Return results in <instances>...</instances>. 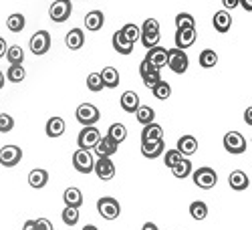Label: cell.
Segmentation results:
<instances>
[{"mask_svg":"<svg viewBox=\"0 0 252 230\" xmlns=\"http://www.w3.org/2000/svg\"><path fill=\"white\" fill-rule=\"evenodd\" d=\"M29 47H31V53L36 57L45 55L51 49V34L47 31H36L29 40Z\"/></svg>","mask_w":252,"mask_h":230,"instance_id":"7","label":"cell"},{"mask_svg":"<svg viewBox=\"0 0 252 230\" xmlns=\"http://www.w3.org/2000/svg\"><path fill=\"white\" fill-rule=\"evenodd\" d=\"M29 184H31V188H34V190H40V188H45V186L49 184V172L43 170V168L31 170V174H29Z\"/></svg>","mask_w":252,"mask_h":230,"instance_id":"22","label":"cell"},{"mask_svg":"<svg viewBox=\"0 0 252 230\" xmlns=\"http://www.w3.org/2000/svg\"><path fill=\"white\" fill-rule=\"evenodd\" d=\"M83 230H99V228H97V226H93V224H87V226L83 228Z\"/></svg>","mask_w":252,"mask_h":230,"instance_id":"54","label":"cell"},{"mask_svg":"<svg viewBox=\"0 0 252 230\" xmlns=\"http://www.w3.org/2000/svg\"><path fill=\"white\" fill-rule=\"evenodd\" d=\"M139 75H141V79H143V85L145 87H150V89H154L158 83L161 81V75H159V69L158 67H154V65H150L148 61H141V65H139Z\"/></svg>","mask_w":252,"mask_h":230,"instance_id":"9","label":"cell"},{"mask_svg":"<svg viewBox=\"0 0 252 230\" xmlns=\"http://www.w3.org/2000/svg\"><path fill=\"white\" fill-rule=\"evenodd\" d=\"M65 130H67V125H65V119L63 117H51L45 125V131L49 137H61L65 133Z\"/></svg>","mask_w":252,"mask_h":230,"instance_id":"24","label":"cell"},{"mask_svg":"<svg viewBox=\"0 0 252 230\" xmlns=\"http://www.w3.org/2000/svg\"><path fill=\"white\" fill-rule=\"evenodd\" d=\"M240 6H242L246 12H252V0H240Z\"/></svg>","mask_w":252,"mask_h":230,"instance_id":"51","label":"cell"},{"mask_svg":"<svg viewBox=\"0 0 252 230\" xmlns=\"http://www.w3.org/2000/svg\"><path fill=\"white\" fill-rule=\"evenodd\" d=\"M141 34H159V23L156 18H148L141 27Z\"/></svg>","mask_w":252,"mask_h":230,"instance_id":"43","label":"cell"},{"mask_svg":"<svg viewBox=\"0 0 252 230\" xmlns=\"http://www.w3.org/2000/svg\"><path fill=\"white\" fill-rule=\"evenodd\" d=\"M224 150L228 154H234V156L246 152V139H244V135L240 131H228L224 135Z\"/></svg>","mask_w":252,"mask_h":230,"instance_id":"8","label":"cell"},{"mask_svg":"<svg viewBox=\"0 0 252 230\" xmlns=\"http://www.w3.org/2000/svg\"><path fill=\"white\" fill-rule=\"evenodd\" d=\"M121 103V109L123 111H127V113H135L139 107H141V103H139V95L135 91H125L119 99Z\"/></svg>","mask_w":252,"mask_h":230,"instance_id":"18","label":"cell"},{"mask_svg":"<svg viewBox=\"0 0 252 230\" xmlns=\"http://www.w3.org/2000/svg\"><path fill=\"white\" fill-rule=\"evenodd\" d=\"M152 93H154V97H156V99L165 101V99H170V95H172V87H170V83L161 79V81L158 83V85L152 89Z\"/></svg>","mask_w":252,"mask_h":230,"instance_id":"34","label":"cell"},{"mask_svg":"<svg viewBox=\"0 0 252 230\" xmlns=\"http://www.w3.org/2000/svg\"><path fill=\"white\" fill-rule=\"evenodd\" d=\"M190 216L194 220H204L208 216V204L202 202V200H196L190 204Z\"/></svg>","mask_w":252,"mask_h":230,"instance_id":"33","label":"cell"},{"mask_svg":"<svg viewBox=\"0 0 252 230\" xmlns=\"http://www.w3.org/2000/svg\"><path fill=\"white\" fill-rule=\"evenodd\" d=\"M244 121H246V125H252V107H246V111H244Z\"/></svg>","mask_w":252,"mask_h":230,"instance_id":"49","label":"cell"},{"mask_svg":"<svg viewBox=\"0 0 252 230\" xmlns=\"http://www.w3.org/2000/svg\"><path fill=\"white\" fill-rule=\"evenodd\" d=\"M101 141V131L95 128H83L77 135V145H79V150H95V145Z\"/></svg>","mask_w":252,"mask_h":230,"instance_id":"3","label":"cell"},{"mask_svg":"<svg viewBox=\"0 0 252 230\" xmlns=\"http://www.w3.org/2000/svg\"><path fill=\"white\" fill-rule=\"evenodd\" d=\"M121 33L125 34V38L129 40V43H137V40H141V29L137 27V25H133V23H127L123 29H121Z\"/></svg>","mask_w":252,"mask_h":230,"instance_id":"37","label":"cell"},{"mask_svg":"<svg viewBox=\"0 0 252 230\" xmlns=\"http://www.w3.org/2000/svg\"><path fill=\"white\" fill-rule=\"evenodd\" d=\"M20 160H23V150L18 145H4L0 150V164L4 168H14L16 164H20Z\"/></svg>","mask_w":252,"mask_h":230,"instance_id":"10","label":"cell"},{"mask_svg":"<svg viewBox=\"0 0 252 230\" xmlns=\"http://www.w3.org/2000/svg\"><path fill=\"white\" fill-rule=\"evenodd\" d=\"M36 228H38V230H55V228H53V222H51L49 218H38V220H36Z\"/></svg>","mask_w":252,"mask_h":230,"instance_id":"46","label":"cell"},{"mask_svg":"<svg viewBox=\"0 0 252 230\" xmlns=\"http://www.w3.org/2000/svg\"><path fill=\"white\" fill-rule=\"evenodd\" d=\"M167 49H163V47H156V49H150L148 51V55H145V61L150 63V65H154V67H158V69H161V67H165L167 65Z\"/></svg>","mask_w":252,"mask_h":230,"instance_id":"15","label":"cell"},{"mask_svg":"<svg viewBox=\"0 0 252 230\" xmlns=\"http://www.w3.org/2000/svg\"><path fill=\"white\" fill-rule=\"evenodd\" d=\"M163 152H165L163 139H158V141H141V154H143V158L156 160V158H159Z\"/></svg>","mask_w":252,"mask_h":230,"instance_id":"14","label":"cell"},{"mask_svg":"<svg viewBox=\"0 0 252 230\" xmlns=\"http://www.w3.org/2000/svg\"><path fill=\"white\" fill-rule=\"evenodd\" d=\"M141 45L148 51L159 47V34H141Z\"/></svg>","mask_w":252,"mask_h":230,"instance_id":"44","label":"cell"},{"mask_svg":"<svg viewBox=\"0 0 252 230\" xmlns=\"http://www.w3.org/2000/svg\"><path fill=\"white\" fill-rule=\"evenodd\" d=\"M6 53H8V47H6V40L0 36V59L2 57H6Z\"/></svg>","mask_w":252,"mask_h":230,"instance_id":"48","label":"cell"},{"mask_svg":"<svg viewBox=\"0 0 252 230\" xmlns=\"http://www.w3.org/2000/svg\"><path fill=\"white\" fill-rule=\"evenodd\" d=\"M12 128H14L12 115H8V113L0 115V133H8V131H12Z\"/></svg>","mask_w":252,"mask_h":230,"instance_id":"45","label":"cell"},{"mask_svg":"<svg viewBox=\"0 0 252 230\" xmlns=\"http://www.w3.org/2000/svg\"><path fill=\"white\" fill-rule=\"evenodd\" d=\"M176 27L178 31H184V29H196V20L192 14H188V12H180L176 16Z\"/></svg>","mask_w":252,"mask_h":230,"instance_id":"39","label":"cell"},{"mask_svg":"<svg viewBox=\"0 0 252 230\" xmlns=\"http://www.w3.org/2000/svg\"><path fill=\"white\" fill-rule=\"evenodd\" d=\"M113 49L119 53V55H131L133 53V43H129L125 34L121 33V29L113 34Z\"/></svg>","mask_w":252,"mask_h":230,"instance_id":"25","label":"cell"},{"mask_svg":"<svg viewBox=\"0 0 252 230\" xmlns=\"http://www.w3.org/2000/svg\"><path fill=\"white\" fill-rule=\"evenodd\" d=\"M61 218H63V222H65L67 226H75L79 222V208H67L65 206V210H63Z\"/></svg>","mask_w":252,"mask_h":230,"instance_id":"41","label":"cell"},{"mask_svg":"<svg viewBox=\"0 0 252 230\" xmlns=\"http://www.w3.org/2000/svg\"><path fill=\"white\" fill-rule=\"evenodd\" d=\"M71 12H73L71 2H63V0H57V2L49 6V16L53 23H65V20H69Z\"/></svg>","mask_w":252,"mask_h":230,"instance_id":"11","label":"cell"},{"mask_svg":"<svg viewBox=\"0 0 252 230\" xmlns=\"http://www.w3.org/2000/svg\"><path fill=\"white\" fill-rule=\"evenodd\" d=\"M75 117L83 128H93V125L101 119V113L93 103H81V105L77 107V111H75Z\"/></svg>","mask_w":252,"mask_h":230,"instance_id":"1","label":"cell"},{"mask_svg":"<svg viewBox=\"0 0 252 230\" xmlns=\"http://www.w3.org/2000/svg\"><path fill=\"white\" fill-rule=\"evenodd\" d=\"M141 230H159V228H158L154 222H145V224L141 226Z\"/></svg>","mask_w":252,"mask_h":230,"instance_id":"52","label":"cell"},{"mask_svg":"<svg viewBox=\"0 0 252 230\" xmlns=\"http://www.w3.org/2000/svg\"><path fill=\"white\" fill-rule=\"evenodd\" d=\"M0 115H2V113H0Z\"/></svg>","mask_w":252,"mask_h":230,"instance_id":"56","label":"cell"},{"mask_svg":"<svg viewBox=\"0 0 252 230\" xmlns=\"http://www.w3.org/2000/svg\"><path fill=\"white\" fill-rule=\"evenodd\" d=\"M196 43V29H184V31H176V49H190Z\"/></svg>","mask_w":252,"mask_h":230,"instance_id":"16","label":"cell"},{"mask_svg":"<svg viewBox=\"0 0 252 230\" xmlns=\"http://www.w3.org/2000/svg\"><path fill=\"white\" fill-rule=\"evenodd\" d=\"M184 158H188V156H194L196 152H198V139L194 137V135H182L180 139H178V148H176Z\"/></svg>","mask_w":252,"mask_h":230,"instance_id":"17","label":"cell"},{"mask_svg":"<svg viewBox=\"0 0 252 230\" xmlns=\"http://www.w3.org/2000/svg\"><path fill=\"white\" fill-rule=\"evenodd\" d=\"M167 67H170L174 73L182 75L188 71V67H190V59H188L186 51L182 49H170V53H167Z\"/></svg>","mask_w":252,"mask_h":230,"instance_id":"6","label":"cell"},{"mask_svg":"<svg viewBox=\"0 0 252 230\" xmlns=\"http://www.w3.org/2000/svg\"><path fill=\"white\" fill-rule=\"evenodd\" d=\"M212 25H214V29H216L218 33L224 34V33L230 31V27H232V16H230L228 10H218V12H214Z\"/></svg>","mask_w":252,"mask_h":230,"instance_id":"19","label":"cell"},{"mask_svg":"<svg viewBox=\"0 0 252 230\" xmlns=\"http://www.w3.org/2000/svg\"><path fill=\"white\" fill-rule=\"evenodd\" d=\"M228 184H230V188H232V190L242 192V190H246V188L250 186V180H248L246 172H242V170H234L232 174L228 176Z\"/></svg>","mask_w":252,"mask_h":230,"instance_id":"20","label":"cell"},{"mask_svg":"<svg viewBox=\"0 0 252 230\" xmlns=\"http://www.w3.org/2000/svg\"><path fill=\"white\" fill-rule=\"evenodd\" d=\"M172 174H174L178 180L188 178L190 174H194V172H192V162L188 160V158H184V160H182L178 165H174V168H172Z\"/></svg>","mask_w":252,"mask_h":230,"instance_id":"31","label":"cell"},{"mask_svg":"<svg viewBox=\"0 0 252 230\" xmlns=\"http://www.w3.org/2000/svg\"><path fill=\"white\" fill-rule=\"evenodd\" d=\"M2 87H4V73L0 71V89H2Z\"/></svg>","mask_w":252,"mask_h":230,"instance_id":"53","label":"cell"},{"mask_svg":"<svg viewBox=\"0 0 252 230\" xmlns=\"http://www.w3.org/2000/svg\"><path fill=\"white\" fill-rule=\"evenodd\" d=\"M222 6H224V10H232V8L240 6V0H222Z\"/></svg>","mask_w":252,"mask_h":230,"instance_id":"47","label":"cell"},{"mask_svg":"<svg viewBox=\"0 0 252 230\" xmlns=\"http://www.w3.org/2000/svg\"><path fill=\"white\" fill-rule=\"evenodd\" d=\"M63 2H73V0H63Z\"/></svg>","mask_w":252,"mask_h":230,"instance_id":"55","label":"cell"},{"mask_svg":"<svg viewBox=\"0 0 252 230\" xmlns=\"http://www.w3.org/2000/svg\"><path fill=\"white\" fill-rule=\"evenodd\" d=\"M6 27L10 33H23L25 27H27V20H25V14H20V12H14L8 16L6 20Z\"/></svg>","mask_w":252,"mask_h":230,"instance_id":"30","label":"cell"},{"mask_svg":"<svg viewBox=\"0 0 252 230\" xmlns=\"http://www.w3.org/2000/svg\"><path fill=\"white\" fill-rule=\"evenodd\" d=\"M198 63H200V67L204 69H212L216 67V63H218V53L214 49H204L198 57Z\"/></svg>","mask_w":252,"mask_h":230,"instance_id":"29","label":"cell"},{"mask_svg":"<svg viewBox=\"0 0 252 230\" xmlns=\"http://www.w3.org/2000/svg\"><path fill=\"white\" fill-rule=\"evenodd\" d=\"M25 77H27V71L23 65H10L6 71V79L10 83H20V81H25Z\"/></svg>","mask_w":252,"mask_h":230,"instance_id":"38","label":"cell"},{"mask_svg":"<svg viewBox=\"0 0 252 230\" xmlns=\"http://www.w3.org/2000/svg\"><path fill=\"white\" fill-rule=\"evenodd\" d=\"M95 174H97V178L103 180V182L111 180V178L115 176V164L111 162V158H99V160L95 162Z\"/></svg>","mask_w":252,"mask_h":230,"instance_id":"12","label":"cell"},{"mask_svg":"<svg viewBox=\"0 0 252 230\" xmlns=\"http://www.w3.org/2000/svg\"><path fill=\"white\" fill-rule=\"evenodd\" d=\"M101 79H103V85L107 89H115L119 85V71L115 67H105L101 71Z\"/></svg>","mask_w":252,"mask_h":230,"instance_id":"28","label":"cell"},{"mask_svg":"<svg viewBox=\"0 0 252 230\" xmlns=\"http://www.w3.org/2000/svg\"><path fill=\"white\" fill-rule=\"evenodd\" d=\"M63 202H65L67 208H81L83 204V194L79 188H67L65 194H63Z\"/></svg>","mask_w":252,"mask_h":230,"instance_id":"27","label":"cell"},{"mask_svg":"<svg viewBox=\"0 0 252 230\" xmlns=\"http://www.w3.org/2000/svg\"><path fill=\"white\" fill-rule=\"evenodd\" d=\"M87 87H89V91H93V93H99L101 89H105L103 79H101V73H89V75H87Z\"/></svg>","mask_w":252,"mask_h":230,"instance_id":"40","label":"cell"},{"mask_svg":"<svg viewBox=\"0 0 252 230\" xmlns=\"http://www.w3.org/2000/svg\"><path fill=\"white\" fill-rule=\"evenodd\" d=\"M107 135H109L113 141L121 143V141H125V137H127V128H125L123 123H113L111 128H109V131H107Z\"/></svg>","mask_w":252,"mask_h":230,"instance_id":"35","label":"cell"},{"mask_svg":"<svg viewBox=\"0 0 252 230\" xmlns=\"http://www.w3.org/2000/svg\"><path fill=\"white\" fill-rule=\"evenodd\" d=\"M135 117H137V121L145 128V125L154 123V119H156V111H154L150 105H141V107L135 111Z\"/></svg>","mask_w":252,"mask_h":230,"instance_id":"32","label":"cell"},{"mask_svg":"<svg viewBox=\"0 0 252 230\" xmlns=\"http://www.w3.org/2000/svg\"><path fill=\"white\" fill-rule=\"evenodd\" d=\"M103 25H105V14H103L101 10H91V12H87V16H85V29H87V31L97 33V31L103 29Z\"/></svg>","mask_w":252,"mask_h":230,"instance_id":"21","label":"cell"},{"mask_svg":"<svg viewBox=\"0 0 252 230\" xmlns=\"http://www.w3.org/2000/svg\"><path fill=\"white\" fill-rule=\"evenodd\" d=\"M23 230H38L36 228V220H27L25 226H23Z\"/></svg>","mask_w":252,"mask_h":230,"instance_id":"50","label":"cell"},{"mask_svg":"<svg viewBox=\"0 0 252 230\" xmlns=\"http://www.w3.org/2000/svg\"><path fill=\"white\" fill-rule=\"evenodd\" d=\"M6 59H8L10 65H23V61H25V51H23V47H18V45L8 47Z\"/></svg>","mask_w":252,"mask_h":230,"instance_id":"36","label":"cell"},{"mask_svg":"<svg viewBox=\"0 0 252 230\" xmlns=\"http://www.w3.org/2000/svg\"><path fill=\"white\" fill-rule=\"evenodd\" d=\"M192 180L198 188H202V190H210V188H214L218 184V174L208 168V165H204V168H198L194 174H192Z\"/></svg>","mask_w":252,"mask_h":230,"instance_id":"4","label":"cell"},{"mask_svg":"<svg viewBox=\"0 0 252 230\" xmlns=\"http://www.w3.org/2000/svg\"><path fill=\"white\" fill-rule=\"evenodd\" d=\"M97 210H99V214H101L105 220H115V218H119V214H121V206H119V202H117L115 198L103 196V198L97 200Z\"/></svg>","mask_w":252,"mask_h":230,"instance_id":"2","label":"cell"},{"mask_svg":"<svg viewBox=\"0 0 252 230\" xmlns=\"http://www.w3.org/2000/svg\"><path fill=\"white\" fill-rule=\"evenodd\" d=\"M182 160H184V156L178 150H167L165 156H163V162H165L167 168H174V165H178Z\"/></svg>","mask_w":252,"mask_h":230,"instance_id":"42","label":"cell"},{"mask_svg":"<svg viewBox=\"0 0 252 230\" xmlns=\"http://www.w3.org/2000/svg\"><path fill=\"white\" fill-rule=\"evenodd\" d=\"M65 45L71 51H79L83 45H85V34H83V29H71L65 36Z\"/></svg>","mask_w":252,"mask_h":230,"instance_id":"23","label":"cell"},{"mask_svg":"<svg viewBox=\"0 0 252 230\" xmlns=\"http://www.w3.org/2000/svg\"><path fill=\"white\" fill-rule=\"evenodd\" d=\"M117 148H119L117 141H113L109 135H103L101 141L95 145V154L99 158H111L113 154H117Z\"/></svg>","mask_w":252,"mask_h":230,"instance_id":"13","label":"cell"},{"mask_svg":"<svg viewBox=\"0 0 252 230\" xmlns=\"http://www.w3.org/2000/svg\"><path fill=\"white\" fill-rule=\"evenodd\" d=\"M158 139H163V130L159 123H150L145 125L143 131H141V141H158Z\"/></svg>","mask_w":252,"mask_h":230,"instance_id":"26","label":"cell"},{"mask_svg":"<svg viewBox=\"0 0 252 230\" xmlns=\"http://www.w3.org/2000/svg\"><path fill=\"white\" fill-rule=\"evenodd\" d=\"M73 168L79 174H91L95 172V160L89 150H77L73 154Z\"/></svg>","mask_w":252,"mask_h":230,"instance_id":"5","label":"cell"}]
</instances>
